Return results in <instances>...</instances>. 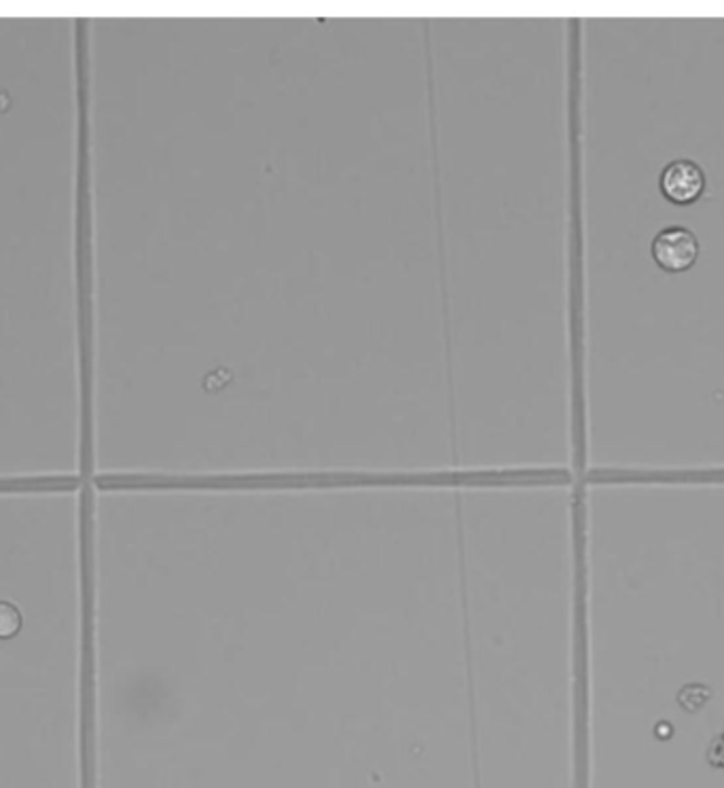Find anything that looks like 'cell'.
Segmentation results:
<instances>
[{
	"label": "cell",
	"instance_id": "6da1fadb",
	"mask_svg": "<svg viewBox=\"0 0 724 788\" xmlns=\"http://www.w3.org/2000/svg\"><path fill=\"white\" fill-rule=\"evenodd\" d=\"M652 257L656 266L670 274L690 270L699 257V239L686 227H665L652 239Z\"/></svg>",
	"mask_w": 724,
	"mask_h": 788
},
{
	"label": "cell",
	"instance_id": "7a4b0ae2",
	"mask_svg": "<svg viewBox=\"0 0 724 788\" xmlns=\"http://www.w3.org/2000/svg\"><path fill=\"white\" fill-rule=\"evenodd\" d=\"M659 185L665 199L678 206H688L703 196L708 181L699 163L690 159H676L663 168Z\"/></svg>",
	"mask_w": 724,
	"mask_h": 788
},
{
	"label": "cell",
	"instance_id": "3957f363",
	"mask_svg": "<svg viewBox=\"0 0 724 788\" xmlns=\"http://www.w3.org/2000/svg\"><path fill=\"white\" fill-rule=\"evenodd\" d=\"M20 626H22L20 611L9 602H0V638H11L20 630Z\"/></svg>",
	"mask_w": 724,
	"mask_h": 788
}]
</instances>
